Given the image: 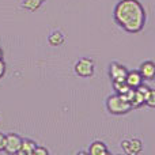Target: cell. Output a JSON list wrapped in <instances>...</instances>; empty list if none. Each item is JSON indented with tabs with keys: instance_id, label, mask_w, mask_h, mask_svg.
<instances>
[{
	"instance_id": "obj_1",
	"label": "cell",
	"mask_w": 155,
	"mask_h": 155,
	"mask_svg": "<svg viewBox=\"0 0 155 155\" xmlns=\"http://www.w3.org/2000/svg\"><path fill=\"white\" fill-rule=\"evenodd\" d=\"M114 22L128 33H139L146 25V10L139 0H120L114 7Z\"/></svg>"
},
{
	"instance_id": "obj_2",
	"label": "cell",
	"mask_w": 155,
	"mask_h": 155,
	"mask_svg": "<svg viewBox=\"0 0 155 155\" xmlns=\"http://www.w3.org/2000/svg\"><path fill=\"white\" fill-rule=\"evenodd\" d=\"M106 107L109 110V113H112V114H125L132 109L131 104L121 94L110 95L106 101Z\"/></svg>"
},
{
	"instance_id": "obj_3",
	"label": "cell",
	"mask_w": 155,
	"mask_h": 155,
	"mask_svg": "<svg viewBox=\"0 0 155 155\" xmlns=\"http://www.w3.org/2000/svg\"><path fill=\"white\" fill-rule=\"evenodd\" d=\"M75 74L80 78H90L94 74V61L88 57L78 60L75 64Z\"/></svg>"
},
{
	"instance_id": "obj_4",
	"label": "cell",
	"mask_w": 155,
	"mask_h": 155,
	"mask_svg": "<svg viewBox=\"0 0 155 155\" xmlns=\"http://www.w3.org/2000/svg\"><path fill=\"white\" fill-rule=\"evenodd\" d=\"M22 137L16 134H7L5 135V147L4 151L7 154H18L21 148Z\"/></svg>"
},
{
	"instance_id": "obj_5",
	"label": "cell",
	"mask_w": 155,
	"mask_h": 155,
	"mask_svg": "<svg viewBox=\"0 0 155 155\" xmlns=\"http://www.w3.org/2000/svg\"><path fill=\"white\" fill-rule=\"evenodd\" d=\"M121 148L128 155H139L143 150V144L139 139H129L121 142Z\"/></svg>"
},
{
	"instance_id": "obj_6",
	"label": "cell",
	"mask_w": 155,
	"mask_h": 155,
	"mask_svg": "<svg viewBox=\"0 0 155 155\" xmlns=\"http://www.w3.org/2000/svg\"><path fill=\"white\" fill-rule=\"evenodd\" d=\"M127 70L124 65L118 64V63H112L110 64V70H109V75L112 78V80H125V76H127Z\"/></svg>"
},
{
	"instance_id": "obj_7",
	"label": "cell",
	"mask_w": 155,
	"mask_h": 155,
	"mask_svg": "<svg viewBox=\"0 0 155 155\" xmlns=\"http://www.w3.org/2000/svg\"><path fill=\"white\" fill-rule=\"evenodd\" d=\"M139 74L143 80H153L155 78V64L153 61H144L140 64Z\"/></svg>"
},
{
	"instance_id": "obj_8",
	"label": "cell",
	"mask_w": 155,
	"mask_h": 155,
	"mask_svg": "<svg viewBox=\"0 0 155 155\" xmlns=\"http://www.w3.org/2000/svg\"><path fill=\"white\" fill-rule=\"evenodd\" d=\"M125 82L131 88H136L137 86L143 83V79L140 76L139 71H128L125 76Z\"/></svg>"
},
{
	"instance_id": "obj_9",
	"label": "cell",
	"mask_w": 155,
	"mask_h": 155,
	"mask_svg": "<svg viewBox=\"0 0 155 155\" xmlns=\"http://www.w3.org/2000/svg\"><path fill=\"white\" fill-rule=\"evenodd\" d=\"M88 154L91 155H107L109 154V150H107L106 144L104 142H93L90 144V148H88Z\"/></svg>"
},
{
	"instance_id": "obj_10",
	"label": "cell",
	"mask_w": 155,
	"mask_h": 155,
	"mask_svg": "<svg viewBox=\"0 0 155 155\" xmlns=\"http://www.w3.org/2000/svg\"><path fill=\"white\" fill-rule=\"evenodd\" d=\"M37 147L33 140H29V139H22V143H21V148H19L18 154L21 155H31L34 148Z\"/></svg>"
},
{
	"instance_id": "obj_11",
	"label": "cell",
	"mask_w": 155,
	"mask_h": 155,
	"mask_svg": "<svg viewBox=\"0 0 155 155\" xmlns=\"http://www.w3.org/2000/svg\"><path fill=\"white\" fill-rule=\"evenodd\" d=\"M48 41L52 46H60L64 42V34H63L61 31H59V30H54V31L49 35Z\"/></svg>"
},
{
	"instance_id": "obj_12",
	"label": "cell",
	"mask_w": 155,
	"mask_h": 155,
	"mask_svg": "<svg viewBox=\"0 0 155 155\" xmlns=\"http://www.w3.org/2000/svg\"><path fill=\"white\" fill-rule=\"evenodd\" d=\"M45 3V0H23L22 2V8L29 11H35Z\"/></svg>"
},
{
	"instance_id": "obj_13",
	"label": "cell",
	"mask_w": 155,
	"mask_h": 155,
	"mask_svg": "<svg viewBox=\"0 0 155 155\" xmlns=\"http://www.w3.org/2000/svg\"><path fill=\"white\" fill-rule=\"evenodd\" d=\"M131 107L132 109H136V107H140L143 104H144V95H143L142 93H139V91L135 88V91H134V97H132V99H131Z\"/></svg>"
},
{
	"instance_id": "obj_14",
	"label": "cell",
	"mask_w": 155,
	"mask_h": 155,
	"mask_svg": "<svg viewBox=\"0 0 155 155\" xmlns=\"http://www.w3.org/2000/svg\"><path fill=\"white\" fill-rule=\"evenodd\" d=\"M113 87H114V90L117 94H125L127 91L131 88L128 84H127L125 80H114V82H113Z\"/></svg>"
},
{
	"instance_id": "obj_15",
	"label": "cell",
	"mask_w": 155,
	"mask_h": 155,
	"mask_svg": "<svg viewBox=\"0 0 155 155\" xmlns=\"http://www.w3.org/2000/svg\"><path fill=\"white\" fill-rule=\"evenodd\" d=\"M144 104L147 105V106H150V107H155V91L153 90V88H151V90L148 91V94L146 95Z\"/></svg>"
},
{
	"instance_id": "obj_16",
	"label": "cell",
	"mask_w": 155,
	"mask_h": 155,
	"mask_svg": "<svg viewBox=\"0 0 155 155\" xmlns=\"http://www.w3.org/2000/svg\"><path fill=\"white\" fill-rule=\"evenodd\" d=\"M33 154H34V155H48V154H49V151L46 150L45 147L37 146V147L34 148V151H33Z\"/></svg>"
},
{
	"instance_id": "obj_17",
	"label": "cell",
	"mask_w": 155,
	"mask_h": 155,
	"mask_svg": "<svg viewBox=\"0 0 155 155\" xmlns=\"http://www.w3.org/2000/svg\"><path fill=\"white\" fill-rule=\"evenodd\" d=\"M5 147V135L0 134V151H4Z\"/></svg>"
},
{
	"instance_id": "obj_18",
	"label": "cell",
	"mask_w": 155,
	"mask_h": 155,
	"mask_svg": "<svg viewBox=\"0 0 155 155\" xmlns=\"http://www.w3.org/2000/svg\"><path fill=\"white\" fill-rule=\"evenodd\" d=\"M4 74H5V63L3 60H0V79L4 76Z\"/></svg>"
},
{
	"instance_id": "obj_19",
	"label": "cell",
	"mask_w": 155,
	"mask_h": 155,
	"mask_svg": "<svg viewBox=\"0 0 155 155\" xmlns=\"http://www.w3.org/2000/svg\"><path fill=\"white\" fill-rule=\"evenodd\" d=\"M0 60H3V51H2V48H0Z\"/></svg>"
}]
</instances>
